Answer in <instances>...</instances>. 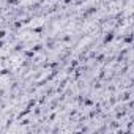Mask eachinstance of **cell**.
<instances>
[{
	"label": "cell",
	"instance_id": "3",
	"mask_svg": "<svg viewBox=\"0 0 134 134\" xmlns=\"http://www.w3.org/2000/svg\"><path fill=\"white\" fill-rule=\"evenodd\" d=\"M43 22H44V19H35V22H32L30 25L32 27H40V25H43Z\"/></svg>",
	"mask_w": 134,
	"mask_h": 134
},
{
	"label": "cell",
	"instance_id": "1",
	"mask_svg": "<svg viewBox=\"0 0 134 134\" xmlns=\"http://www.w3.org/2000/svg\"><path fill=\"white\" fill-rule=\"evenodd\" d=\"M22 62H24V57L21 54H14V55H11L8 58V66L13 68V70H16V68H19V66L22 65Z\"/></svg>",
	"mask_w": 134,
	"mask_h": 134
},
{
	"label": "cell",
	"instance_id": "4",
	"mask_svg": "<svg viewBox=\"0 0 134 134\" xmlns=\"http://www.w3.org/2000/svg\"><path fill=\"white\" fill-rule=\"evenodd\" d=\"M35 0H21V5H32Z\"/></svg>",
	"mask_w": 134,
	"mask_h": 134
},
{
	"label": "cell",
	"instance_id": "2",
	"mask_svg": "<svg viewBox=\"0 0 134 134\" xmlns=\"http://www.w3.org/2000/svg\"><path fill=\"white\" fill-rule=\"evenodd\" d=\"M8 84H10V79H8V76H2V77H0V88L7 87Z\"/></svg>",
	"mask_w": 134,
	"mask_h": 134
}]
</instances>
